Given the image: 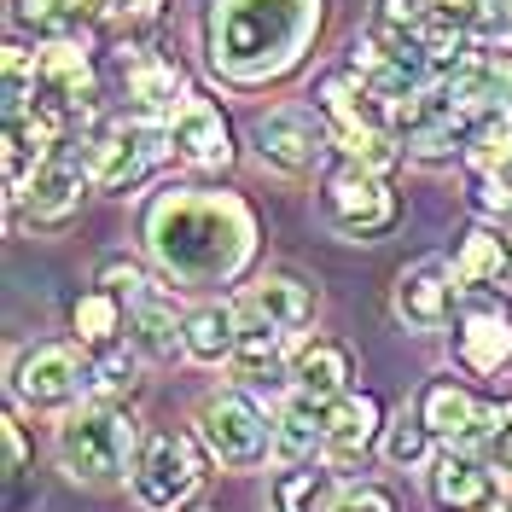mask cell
Wrapping results in <instances>:
<instances>
[{
  "label": "cell",
  "instance_id": "obj_10",
  "mask_svg": "<svg viewBox=\"0 0 512 512\" xmlns=\"http://www.w3.org/2000/svg\"><path fill=\"white\" fill-rule=\"evenodd\" d=\"M251 146L268 169H280V175H309V169L326 163V152H332L338 140H332V123H326L320 111L280 105V111H268V117L251 123Z\"/></svg>",
  "mask_w": 512,
  "mask_h": 512
},
{
  "label": "cell",
  "instance_id": "obj_5",
  "mask_svg": "<svg viewBox=\"0 0 512 512\" xmlns=\"http://www.w3.org/2000/svg\"><path fill=\"white\" fill-rule=\"evenodd\" d=\"M320 204H326V222L338 227L344 239H379V233H390L402 222V198L390 192L384 169H367L355 158H344L326 175Z\"/></svg>",
  "mask_w": 512,
  "mask_h": 512
},
{
  "label": "cell",
  "instance_id": "obj_27",
  "mask_svg": "<svg viewBox=\"0 0 512 512\" xmlns=\"http://www.w3.org/2000/svg\"><path fill=\"white\" fill-rule=\"evenodd\" d=\"M70 326H76V344H88V350L117 344V332H123V297H117V291H105V286L88 291V297H76Z\"/></svg>",
  "mask_w": 512,
  "mask_h": 512
},
{
  "label": "cell",
  "instance_id": "obj_36",
  "mask_svg": "<svg viewBox=\"0 0 512 512\" xmlns=\"http://www.w3.org/2000/svg\"><path fill=\"white\" fill-rule=\"evenodd\" d=\"M483 460H495L501 472H512V402L501 408V425H495V437H489V448H483Z\"/></svg>",
  "mask_w": 512,
  "mask_h": 512
},
{
  "label": "cell",
  "instance_id": "obj_25",
  "mask_svg": "<svg viewBox=\"0 0 512 512\" xmlns=\"http://www.w3.org/2000/svg\"><path fill=\"white\" fill-rule=\"evenodd\" d=\"M507 262H512V239L507 233H495V227H472V233L460 239V251H454V274H460V286L466 291L501 286V280H507Z\"/></svg>",
  "mask_w": 512,
  "mask_h": 512
},
{
  "label": "cell",
  "instance_id": "obj_9",
  "mask_svg": "<svg viewBox=\"0 0 512 512\" xmlns=\"http://www.w3.org/2000/svg\"><path fill=\"white\" fill-rule=\"evenodd\" d=\"M88 344H41L12 367V396L35 414H59L82 390H94V355Z\"/></svg>",
  "mask_w": 512,
  "mask_h": 512
},
{
  "label": "cell",
  "instance_id": "obj_4",
  "mask_svg": "<svg viewBox=\"0 0 512 512\" xmlns=\"http://www.w3.org/2000/svg\"><path fill=\"white\" fill-rule=\"evenodd\" d=\"M88 146V169H94L99 192H134L163 158H169V134L158 123H140V117H99L94 111V134L82 140Z\"/></svg>",
  "mask_w": 512,
  "mask_h": 512
},
{
  "label": "cell",
  "instance_id": "obj_13",
  "mask_svg": "<svg viewBox=\"0 0 512 512\" xmlns=\"http://www.w3.org/2000/svg\"><path fill=\"white\" fill-rule=\"evenodd\" d=\"M169 134V158L187 169H227L233 163V128H227L222 105L204 94H187L175 105V117L163 123Z\"/></svg>",
  "mask_w": 512,
  "mask_h": 512
},
{
  "label": "cell",
  "instance_id": "obj_35",
  "mask_svg": "<svg viewBox=\"0 0 512 512\" xmlns=\"http://www.w3.org/2000/svg\"><path fill=\"white\" fill-rule=\"evenodd\" d=\"M332 512H396V501H390V489H379V483H355V489L338 495Z\"/></svg>",
  "mask_w": 512,
  "mask_h": 512
},
{
  "label": "cell",
  "instance_id": "obj_31",
  "mask_svg": "<svg viewBox=\"0 0 512 512\" xmlns=\"http://www.w3.org/2000/svg\"><path fill=\"white\" fill-rule=\"evenodd\" d=\"M12 30L35 41L64 35V0H12Z\"/></svg>",
  "mask_w": 512,
  "mask_h": 512
},
{
  "label": "cell",
  "instance_id": "obj_33",
  "mask_svg": "<svg viewBox=\"0 0 512 512\" xmlns=\"http://www.w3.org/2000/svg\"><path fill=\"white\" fill-rule=\"evenodd\" d=\"M99 286H105V291H117L123 303H134V297H140V291L152 286V280H146V268H140V262H128V256H111V262L99 268Z\"/></svg>",
  "mask_w": 512,
  "mask_h": 512
},
{
  "label": "cell",
  "instance_id": "obj_14",
  "mask_svg": "<svg viewBox=\"0 0 512 512\" xmlns=\"http://www.w3.org/2000/svg\"><path fill=\"white\" fill-rule=\"evenodd\" d=\"M460 274H454V262L448 256H419L408 262L402 274H396V315L419 326V332H437L454 320V303H460Z\"/></svg>",
  "mask_w": 512,
  "mask_h": 512
},
{
  "label": "cell",
  "instance_id": "obj_19",
  "mask_svg": "<svg viewBox=\"0 0 512 512\" xmlns=\"http://www.w3.org/2000/svg\"><path fill=\"white\" fill-rule=\"evenodd\" d=\"M128 326H134V350L152 355V361H169L175 350H187V320L175 309V291L163 286H146L128 303Z\"/></svg>",
  "mask_w": 512,
  "mask_h": 512
},
{
  "label": "cell",
  "instance_id": "obj_1",
  "mask_svg": "<svg viewBox=\"0 0 512 512\" xmlns=\"http://www.w3.org/2000/svg\"><path fill=\"white\" fill-rule=\"evenodd\" d=\"M152 256L181 286H222L245 268L256 245V216L233 192H175L146 222Z\"/></svg>",
  "mask_w": 512,
  "mask_h": 512
},
{
  "label": "cell",
  "instance_id": "obj_23",
  "mask_svg": "<svg viewBox=\"0 0 512 512\" xmlns=\"http://www.w3.org/2000/svg\"><path fill=\"white\" fill-rule=\"evenodd\" d=\"M338 466L326 460V466H315V460H297V466H286L280 478H274V512H332L338 507Z\"/></svg>",
  "mask_w": 512,
  "mask_h": 512
},
{
  "label": "cell",
  "instance_id": "obj_17",
  "mask_svg": "<svg viewBox=\"0 0 512 512\" xmlns=\"http://www.w3.org/2000/svg\"><path fill=\"white\" fill-rule=\"evenodd\" d=\"M379 425H384L379 396L344 390L338 402H326V460H332L338 472H350L355 460H367V448L379 443Z\"/></svg>",
  "mask_w": 512,
  "mask_h": 512
},
{
  "label": "cell",
  "instance_id": "obj_6",
  "mask_svg": "<svg viewBox=\"0 0 512 512\" xmlns=\"http://www.w3.org/2000/svg\"><path fill=\"white\" fill-rule=\"evenodd\" d=\"M192 425H198V443L210 448L222 466H233V472H251V466H262L274 454V425L262 419V408H256L245 390L204 396Z\"/></svg>",
  "mask_w": 512,
  "mask_h": 512
},
{
  "label": "cell",
  "instance_id": "obj_3",
  "mask_svg": "<svg viewBox=\"0 0 512 512\" xmlns=\"http://www.w3.org/2000/svg\"><path fill=\"white\" fill-rule=\"evenodd\" d=\"M134 460H140V425L128 408L117 402H82L59 419V466L64 478L76 483H117L134 478Z\"/></svg>",
  "mask_w": 512,
  "mask_h": 512
},
{
  "label": "cell",
  "instance_id": "obj_21",
  "mask_svg": "<svg viewBox=\"0 0 512 512\" xmlns=\"http://www.w3.org/2000/svg\"><path fill=\"white\" fill-rule=\"evenodd\" d=\"M315 448H326V402L291 390V402L274 414V460L297 466V460H315Z\"/></svg>",
  "mask_w": 512,
  "mask_h": 512
},
{
  "label": "cell",
  "instance_id": "obj_12",
  "mask_svg": "<svg viewBox=\"0 0 512 512\" xmlns=\"http://www.w3.org/2000/svg\"><path fill=\"white\" fill-rule=\"evenodd\" d=\"M94 187V169H88V152H70V140H64L53 158L35 169L24 192H18V204L30 210L35 227H64L76 210H82V192Z\"/></svg>",
  "mask_w": 512,
  "mask_h": 512
},
{
  "label": "cell",
  "instance_id": "obj_41",
  "mask_svg": "<svg viewBox=\"0 0 512 512\" xmlns=\"http://www.w3.org/2000/svg\"><path fill=\"white\" fill-rule=\"evenodd\" d=\"M192 512H210V507H192Z\"/></svg>",
  "mask_w": 512,
  "mask_h": 512
},
{
  "label": "cell",
  "instance_id": "obj_26",
  "mask_svg": "<svg viewBox=\"0 0 512 512\" xmlns=\"http://www.w3.org/2000/svg\"><path fill=\"white\" fill-rule=\"evenodd\" d=\"M245 309V303H239ZM280 355H286V326H274V320H262L245 309V326H239V350H233V373L239 379H274V367H280Z\"/></svg>",
  "mask_w": 512,
  "mask_h": 512
},
{
  "label": "cell",
  "instance_id": "obj_7",
  "mask_svg": "<svg viewBox=\"0 0 512 512\" xmlns=\"http://www.w3.org/2000/svg\"><path fill=\"white\" fill-rule=\"evenodd\" d=\"M454 361L478 379H495L512 367V297L495 286L460 291L454 303Z\"/></svg>",
  "mask_w": 512,
  "mask_h": 512
},
{
  "label": "cell",
  "instance_id": "obj_39",
  "mask_svg": "<svg viewBox=\"0 0 512 512\" xmlns=\"http://www.w3.org/2000/svg\"><path fill=\"white\" fill-rule=\"evenodd\" d=\"M483 512H512V501H507V495H501V501H495V507H483Z\"/></svg>",
  "mask_w": 512,
  "mask_h": 512
},
{
  "label": "cell",
  "instance_id": "obj_15",
  "mask_svg": "<svg viewBox=\"0 0 512 512\" xmlns=\"http://www.w3.org/2000/svg\"><path fill=\"white\" fill-rule=\"evenodd\" d=\"M495 460H483L478 448H460L448 443L443 454H431V472H425V483H431V501L443 512H483L501 501V478L489 472Z\"/></svg>",
  "mask_w": 512,
  "mask_h": 512
},
{
  "label": "cell",
  "instance_id": "obj_16",
  "mask_svg": "<svg viewBox=\"0 0 512 512\" xmlns=\"http://www.w3.org/2000/svg\"><path fill=\"white\" fill-rule=\"evenodd\" d=\"M35 76H41V88L59 94L76 117H94L99 111V76H94V59H88L82 41H70V35L41 41V47H35Z\"/></svg>",
  "mask_w": 512,
  "mask_h": 512
},
{
  "label": "cell",
  "instance_id": "obj_32",
  "mask_svg": "<svg viewBox=\"0 0 512 512\" xmlns=\"http://www.w3.org/2000/svg\"><path fill=\"white\" fill-rule=\"evenodd\" d=\"M425 24V0H373V18L367 30H384V35H414Z\"/></svg>",
  "mask_w": 512,
  "mask_h": 512
},
{
  "label": "cell",
  "instance_id": "obj_2",
  "mask_svg": "<svg viewBox=\"0 0 512 512\" xmlns=\"http://www.w3.org/2000/svg\"><path fill=\"white\" fill-rule=\"evenodd\" d=\"M320 30V0H210L204 53L227 82H274Z\"/></svg>",
  "mask_w": 512,
  "mask_h": 512
},
{
  "label": "cell",
  "instance_id": "obj_29",
  "mask_svg": "<svg viewBox=\"0 0 512 512\" xmlns=\"http://www.w3.org/2000/svg\"><path fill=\"white\" fill-rule=\"evenodd\" d=\"M425 12L460 24V30H472L478 41H489V35L507 24V6H501V0H425Z\"/></svg>",
  "mask_w": 512,
  "mask_h": 512
},
{
  "label": "cell",
  "instance_id": "obj_42",
  "mask_svg": "<svg viewBox=\"0 0 512 512\" xmlns=\"http://www.w3.org/2000/svg\"><path fill=\"white\" fill-rule=\"evenodd\" d=\"M507 483H512V472H507Z\"/></svg>",
  "mask_w": 512,
  "mask_h": 512
},
{
  "label": "cell",
  "instance_id": "obj_38",
  "mask_svg": "<svg viewBox=\"0 0 512 512\" xmlns=\"http://www.w3.org/2000/svg\"><path fill=\"white\" fill-rule=\"evenodd\" d=\"M163 0H117V18H128V24H146V18H158Z\"/></svg>",
  "mask_w": 512,
  "mask_h": 512
},
{
  "label": "cell",
  "instance_id": "obj_11",
  "mask_svg": "<svg viewBox=\"0 0 512 512\" xmlns=\"http://www.w3.org/2000/svg\"><path fill=\"white\" fill-rule=\"evenodd\" d=\"M117 76H123V99L140 123H169L175 105L187 99V70L163 59L152 47H117Z\"/></svg>",
  "mask_w": 512,
  "mask_h": 512
},
{
  "label": "cell",
  "instance_id": "obj_34",
  "mask_svg": "<svg viewBox=\"0 0 512 512\" xmlns=\"http://www.w3.org/2000/svg\"><path fill=\"white\" fill-rule=\"evenodd\" d=\"M105 18H117V0H64V30H94Z\"/></svg>",
  "mask_w": 512,
  "mask_h": 512
},
{
  "label": "cell",
  "instance_id": "obj_40",
  "mask_svg": "<svg viewBox=\"0 0 512 512\" xmlns=\"http://www.w3.org/2000/svg\"><path fill=\"white\" fill-rule=\"evenodd\" d=\"M507 41H512V0H507Z\"/></svg>",
  "mask_w": 512,
  "mask_h": 512
},
{
  "label": "cell",
  "instance_id": "obj_28",
  "mask_svg": "<svg viewBox=\"0 0 512 512\" xmlns=\"http://www.w3.org/2000/svg\"><path fill=\"white\" fill-rule=\"evenodd\" d=\"M134 384H140V350H128L123 338L94 350V396L117 402V396H134Z\"/></svg>",
  "mask_w": 512,
  "mask_h": 512
},
{
  "label": "cell",
  "instance_id": "obj_30",
  "mask_svg": "<svg viewBox=\"0 0 512 512\" xmlns=\"http://www.w3.org/2000/svg\"><path fill=\"white\" fill-rule=\"evenodd\" d=\"M431 437H437V431H431L419 414L414 419L402 414L390 431H384V460H390V466H419V460L431 454Z\"/></svg>",
  "mask_w": 512,
  "mask_h": 512
},
{
  "label": "cell",
  "instance_id": "obj_18",
  "mask_svg": "<svg viewBox=\"0 0 512 512\" xmlns=\"http://www.w3.org/2000/svg\"><path fill=\"white\" fill-rule=\"evenodd\" d=\"M350 379H355V355L338 338H309L286 367V384L297 396H315V402H338L350 390Z\"/></svg>",
  "mask_w": 512,
  "mask_h": 512
},
{
  "label": "cell",
  "instance_id": "obj_22",
  "mask_svg": "<svg viewBox=\"0 0 512 512\" xmlns=\"http://www.w3.org/2000/svg\"><path fill=\"white\" fill-rule=\"evenodd\" d=\"M419 419H425L443 443H466V437H472V425L483 419V402L466 390V384L431 379V384H425V396H419Z\"/></svg>",
  "mask_w": 512,
  "mask_h": 512
},
{
  "label": "cell",
  "instance_id": "obj_8",
  "mask_svg": "<svg viewBox=\"0 0 512 512\" xmlns=\"http://www.w3.org/2000/svg\"><path fill=\"white\" fill-rule=\"evenodd\" d=\"M198 478H204V460L187 431H152L134 460V501L146 512H175L198 489Z\"/></svg>",
  "mask_w": 512,
  "mask_h": 512
},
{
  "label": "cell",
  "instance_id": "obj_24",
  "mask_svg": "<svg viewBox=\"0 0 512 512\" xmlns=\"http://www.w3.org/2000/svg\"><path fill=\"white\" fill-rule=\"evenodd\" d=\"M239 326H245V309L239 303H204L187 315V355L192 361H233L239 350Z\"/></svg>",
  "mask_w": 512,
  "mask_h": 512
},
{
  "label": "cell",
  "instance_id": "obj_37",
  "mask_svg": "<svg viewBox=\"0 0 512 512\" xmlns=\"http://www.w3.org/2000/svg\"><path fill=\"white\" fill-rule=\"evenodd\" d=\"M24 460H30V448H24V425H18V414H6V478L12 483L24 478Z\"/></svg>",
  "mask_w": 512,
  "mask_h": 512
},
{
  "label": "cell",
  "instance_id": "obj_20",
  "mask_svg": "<svg viewBox=\"0 0 512 512\" xmlns=\"http://www.w3.org/2000/svg\"><path fill=\"white\" fill-rule=\"evenodd\" d=\"M245 309L262 320H274V326H286V332H297V326H309L320 309V291L303 280V274H286V268H274V274H262L251 291H245Z\"/></svg>",
  "mask_w": 512,
  "mask_h": 512
}]
</instances>
